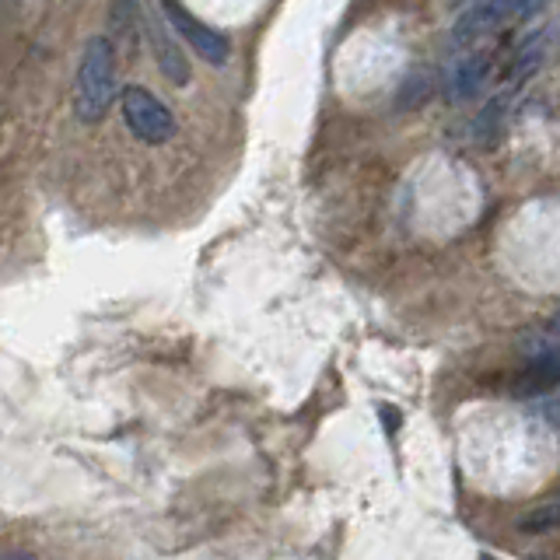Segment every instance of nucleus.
I'll return each instance as SVG.
<instances>
[{
  "label": "nucleus",
  "instance_id": "f257e3e1",
  "mask_svg": "<svg viewBox=\"0 0 560 560\" xmlns=\"http://www.w3.org/2000/svg\"><path fill=\"white\" fill-rule=\"evenodd\" d=\"M112 95H116V49L109 39H91L81 53L74 84L77 119L88 126L102 123L105 112L112 109Z\"/></svg>",
  "mask_w": 560,
  "mask_h": 560
},
{
  "label": "nucleus",
  "instance_id": "f03ea898",
  "mask_svg": "<svg viewBox=\"0 0 560 560\" xmlns=\"http://www.w3.org/2000/svg\"><path fill=\"white\" fill-rule=\"evenodd\" d=\"M123 119L144 144H168L175 137V116L158 102V95L137 84L123 91Z\"/></svg>",
  "mask_w": 560,
  "mask_h": 560
},
{
  "label": "nucleus",
  "instance_id": "7ed1b4c3",
  "mask_svg": "<svg viewBox=\"0 0 560 560\" xmlns=\"http://www.w3.org/2000/svg\"><path fill=\"white\" fill-rule=\"evenodd\" d=\"M161 11H165L168 25H172L175 32H179L182 39H186L189 46H193L196 53L210 63V67H224V63H228V56H231L228 35H221L217 28L203 25L200 18H193L179 0H161Z\"/></svg>",
  "mask_w": 560,
  "mask_h": 560
},
{
  "label": "nucleus",
  "instance_id": "20e7f679",
  "mask_svg": "<svg viewBox=\"0 0 560 560\" xmlns=\"http://www.w3.org/2000/svg\"><path fill=\"white\" fill-rule=\"evenodd\" d=\"M501 25H508V11H504V0H483L473 11H466L452 28V42L455 46H476L483 42L490 32H497Z\"/></svg>",
  "mask_w": 560,
  "mask_h": 560
},
{
  "label": "nucleus",
  "instance_id": "39448f33",
  "mask_svg": "<svg viewBox=\"0 0 560 560\" xmlns=\"http://www.w3.org/2000/svg\"><path fill=\"white\" fill-rule=\"evenodd\" d=\"M490 60H494L490 49H473L466 60L455 63V70L448 74V98H452V102H469V98H476V91L483 88V81H487V74H490Z\"/></svg>",
  "mask_w": 560,
  "mask_h": 560
},
{
  "label": "nucleus",
  "instance_id": "423d86ee",
  "mask_svg": "<svg viewBox=\"0 0 560 560\" xmlns=\"http://www.w3.org/2000/svg\"><path fill=\"white\" fill-rule=\"evenodd\" d=\"M508 109H511V91H497L480 112H476L473 123V140L480 147H494L504 137V126H508Z\"/></svg>",
  "mask_w": 560,
  "mask_h": 560
},
{
  "label": "nucleus",
  "instance_id": "0eeeda50",
  "mask_svg": "<svg viewBox=\"0 0 560 560\" xmlns=\"http://www.w3.org/2000/svg\"><path fill=\"white\" fill-rule=\"evenodd\" d=\"M147 42H151L154 56H158V67L165 70V77L172 84H189V63L182 60L175 39L158 25V21H147Z\"/></svg>",
  "mask_w": 560,
  "mask_h": 560
},
{
  "label": "nucleus",
  "instance_id": "6e6552de",
  "mask_svg": "<svg viewBox=\"0 0 560 560\" xmlns=\"http://www.w3.org/2000/svg\"><path fill=\"white\" fill-rule=\"evenodd\" d=\"M543 56H546V32H536L522 46V53L515 56V67H511V84H522L529 74H536L539 63H543Z\"/></svg>",
  "mask_w": 560,
  "mask_h": 560
},
{
  "label": "nucleus",
  "instance_id": "1a4fd4ad",
  "mask_svg": "<svg viewBox=\"0 0 560 560\" xmlns=\"http://www.w3.org/2000/svg\"><path fill=\"white\" fill-rule=\"evenodd\" d=\"M557 525H560V497H553V501L536 504V508L518 522V529L522 532H550V529H557Z\"/></svg>",
  "mask_w": 560,
  "mask_h": 560
},
{
  "label": "nucleus",
  "instance_id": "9d476101",
  "mask_svg": "<svg viewBox=\"0 0 560 560\" xmlns=\"http://www.w3.org/2000/svg\"><path fill=\"white\" fill-rule=\"evenodd\" d=\"M550 0H504V11H508V21H525L532 14H539Z\"/></svg>",
  "mask_w": 560,
  "mask_h": 560
},
{
  "label": "nucleus",
  "instance_id": "9b49d317",
  "mask_svg": "<svg viewBox=\"0 0 560 560\" xmlns=\"http://www.w3.org/2000/svg\"><path fill=\"white\" fill-rule=\"evenodd\" d=\"M539 413H543V420H546V424H550V427H557V431H560V392H557V396H550V399H546V403L539 406Z\"/></svg>",
  "mask_w": 560,
  "mask_h": 560
},
{
  "label": "nucleus",
  "instance_id": "f8f14e48",
  "mask_svg": "<svg viewBox=\"0 0 560 560\" xmlns=\"http://www.w3.org/2000/svg\"><path fill=\"white\" fill-rule=\"evenodd\" d=\"M550 336H553V340H560V312L553 315V322H550Z\"/></svg>",
  "mask_w": 560,
  "mask_h": 560
},
{
  "label": "nucleus",
  "instance_id": "ddd939ff",
  "mask_svg": "<svg viewBox=\"0 0 560 560\" xmlns=\"http://www.w3.org/2000/svg\"><path fill=\"white\" fill-rule=\"evenodd\" d=\"M480 560H497V557H490V553H480Z\"/></svg>",
  "mask_w": 560,
  "mask_h": 560
},
{
  "label": "nucleus",
  "instance_id": "4468645a",
  "mask_svg": "<svg viewBox=\"0 0 560 560\" xmlns=\"http://www.w3.org/2000/svg\"><path fill=\"white\" fill-rule=\"evenodd\" d=\"M7 560H35V557H7Z\"/></svg>",
  "mask_w": 560,
  "mask_h": 560
}]
</instances>
